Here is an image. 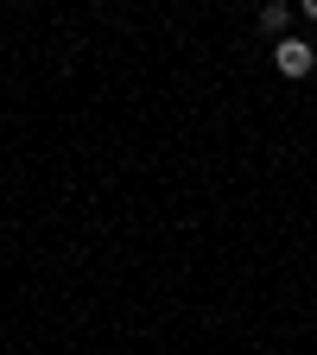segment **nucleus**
I'll list each match as a JSON object with an SVG mask.
<instances>
[{
	"label": "nucleus",
	"instance_id": "2",
	"mask_svg": "<svg viewBox=\"0 0 317 355\" xmlns=\"http://www.w3.org/2000/svg\"><path fill=\"white\" fill-rule=\"evenodd\" d=\"M286 26H292V7H286V0H273V7H260V32L286 38Z\"/></svg>",
	"mask_w": 317,
	"mask_h": 355
},
{
	"label": "nucleus",
	"instance_id": "3",
	"mask_svg": "<svg viewBox=\"0 0 317 355\" xmlns=\"http://www.w3.org/2000/svg\"><path fill=\"white\" fill-rule=\"evenodd\" d=\"M305 19H317V0H305Z\"/></svg>",
	"mask_w": 317,
	"mask_h": 355
},
{
	"label": "nucleus",
	"instance_id": "1",
	"mask_svg": "<svg viewBox=\"0 0 317 355\" xmlns=\"http://www.w3.org/2000/svg\"><path fill=\"white\" fill-rule=\"evenodd\" d=\"M273 64H280V76H311L317 51H311L305 38H280V51H273Z\"/></svg>",
	"mask_w": 317,
	"mask_h": 355
}]
</instances>
